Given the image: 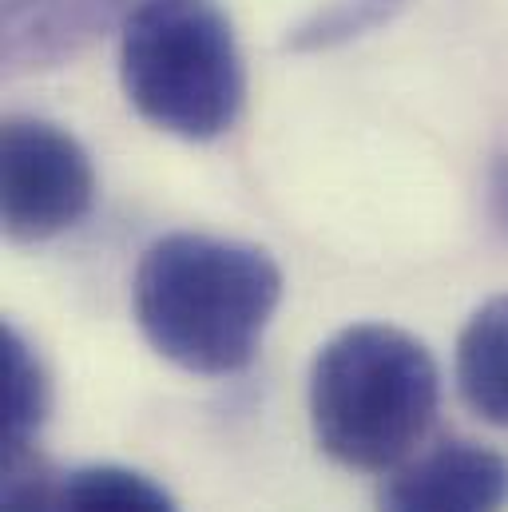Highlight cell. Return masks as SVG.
Listing matches in <instances>:
<instances>
[{"label": "cell", "mask_w": 508, "mask_h": 512, "mask_svg": "<svg viewBox=\"0 0 508 512\" xmlns=\"http://www.w3.org/2000/svg\"><path fill=\"white\" fill-rule=\"evenodd\" d=\"M282 270L251 243L167 235L151 243L131 286L143 338L175 366L207 378L239 374L278 310Z\"/></svg>", "instance_id": "cell-1"}, {"label": "cell", "mask_w": 508, "mask_h": 512, "mask_svg": "<svg viewBox=\"0 0 508 512\" xmlns=\"http://www.w3.org/2000/svg\"><path fill=\"white\" fill-rule=\"evenodd\" d=\"M441 378L429 350L393 326H350L322 346L310 374V421L322 453L381 473L421 445L437 417Z\"/></svg>", "instance_id": "cell-2"}, {"label": "cell", "mask_w": 508, "mask_h": 512, "mask_svg": "<svg viewBox=\"0 0 508 512\" xmlns=\"http://www.w3.org/2000/svg\"><path fill=\"white\" fill-rule=\"evenodd\" d=\"M120 80L147 124L199 143L235 128L247 96L231 20L211 0H143L131 8Z\"/></svg>", "instance_id": "cell-3"}, {"label": "cell", "mask_w": 508, "mask_h": 512, "mask_svg": "<svg viewBox=\"0 0 508 512\" xmlns=\"http://www.w3.org/2000/svg\"><path fill=\"white\" fill-rule=\"evenodd\" d=\"M0 207L4 235L16 243H44L76 227L96 199V171L88 151L64 128L12 116L0 135Z\"/></svg>", "instance_id": "cell-4"}, {"label": "cell", "mask_w": 508, "mask_h": 512, "mask_svg": "<svg viewBox=\"0 0 508 512\" xmlns=\"http://www.w3.org/2000/svg\"><path fill=\"white\" fill-rule=\"evenodd\" d=\"M378 505L381 512H505L508 457L477 441H445L397 469Z\"/></svg>", "instance_id": "cell-5"}, {"label": "cell", "mask_w": 508, "mask_h": 512, "mask_svg": "<svg viewBox=\"0 0 508 512\" xmlns=\"http://www.w3.org/2000/svg\"><path fill=\"white\" fill-rule=\"evenodd\" d=\"M457 385L465 405L508 429V294L489 298L457 338Z\"/></svg>", "instance_id": "cell-6"}, {"label": "cell", "mask_w": 508, "mask_h": 512, "mask_svg": "<svg viewBox=\"0 0 508 512\" xmlns=\"http://www.w3.org/2000/svg\"><path fill=\"white\" fill-rule=\"evenodd\" d=\"M52 512H179L175 501L124 465H88L56 485Z\"/></svg>", "instance_id": "cell-7"}, {"label": "cell", "mask_w": 508, "mask_h": 512, "mask_svg": "<svg viewBox=\"0 0 508 512\" xmlns=\"http://www.w3.org/2000/svg\"><path fill=\"white\" fill-rule=\"evenodd\" d=\"M48 413V382L28 350V342L8 326L4 330V445H24L36 437Z\"/></svg>", "instance_id": "cell-8"}, {"label": "cell", "mask_w": 508, "mask_h": 512, "mask_svg": "<svg viewBox=\"0 0 508 512\" xmlns=\"http://www.w3.org/2000/svg\"><path fill=\"white\" fill-rule=\"evenodd\" d=\"M56 477L32 441L4 445V512H52Z\"/></svg>", "instance_id": "cell-9"}, {"label": "cell", "mask_w": 508, "mask_h": 512, "mask_svg": "<svg viewBox=\"0 0 508 512\" xmlns=\"http://www.w3.org/2000/svg\"><path fill=\"white\" fill-rule=\"evenodd\" d=\"M405 0H334L326 12H318L310 24L298 28L294 48H330L342 44L366 28L381 24L393 8H401Z\"/></svg>", "instance_id": "cell-10"}]
</instances>
